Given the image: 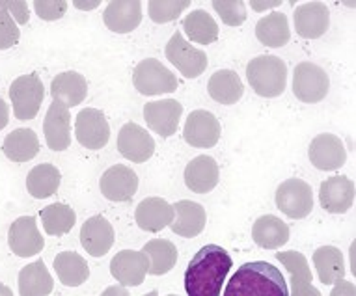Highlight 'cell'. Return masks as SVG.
Masks as SVG:
<instances>
[{"label": "cell", "instance_id": "6da1fadb", "mask_svg": "<svg viewBox=\"0 0 356 296\" xmlns=\"http://www.w3.org/2000/svg\"><path fill=\"white\" fill-rule=\"evenodd\" d=\"M234 267L232 257L216 244H207L196 252L185 272L187 296H220L226 276Z\"/></svg>", "mask_w": 356, "mask_h": 296}, {"label": "cell", "instance_id": "7a4b0ae2", "mask_svg": "<svg viewBox=\"0 0 356 296\" xmlns=\"http://www.w3.org/2000/svg\"><path fill=\"white\" fill-rule=\"evenodd\" d=\"M224 296H289L284 274L267 261L245 263L226 285Z\"/></svg>", "mask_w": 356, "mask_h": 296}, {"label": "cell", "instance_id": "3957f363", "mask_svg": "<svg viewBox=\"0 0 356 296\" xmlns=\"http://www.w3.org/2000/svg\"><path fill=\"white\" fill-rule=\"evenodd\" d=\"M246 79L257 95L267 99L280 97L287 84L286 62L278 56L261 54L248 62Z\"/></svg>", "mask_w": 356, "mask_h": 296}, {"label": "cell", "instance_id": "277c9868", "mask_svg": "<svg viewBox=\"0 0 356 296\" xmlns=\"http://www.w3.org/2000/svg\"><path fill=\"white\" fill-rule=\"evenodd\" d=\"M43 97H45V86L38 73L17 76L10 86L13 114L21 122H29L38 116Z\"/></svg>", "mask_w": 356, "mask_h": 296}, {"label": "cell", "instance_id": "5b68a950", "mask_svg": "<svg viewBox=\"0 0 356 296\" xmlns=\"http://www.w3.org/2000/svg\"><path fill=\"white\" fill-rule=\"evenodd\" d=\"M133 84L142 95H164L177 90V76L159 60L146 58L133 71Z\"/></svg>", "mask_w": 356, "mask_h": 296}, {"label": "cell", "instance_id": "8992f818", "mask_svg": "<svg viewBox=\"0 0 356 296\" xmlns=\"http://www.w3.org/2000/svg\"><path fill=\"white\" fill-rule=\"evenodd\" d=\"M328 90H330V79L319 65L302 62L293 71V93L300 103L316 105L327 97Z\"/></svg>", "mask_w": 356, "mask_h": 296}, {"label": "cell", "instance_id": "52a82bcc", "mask_svg": "<svg viewBox=\"0 0 356 296\" xmlns=\"http://www.w3.org/2000/svg\"><path fill=\"white\" fill-rule=\"evenodd\" d=\"M276 207L293 220H302L314 209V190L302 179L284 181L276 190Z\"/></svg>", "mask_w": 356, "mask_h": 296}, {"label": "cell", "instance_id": "ba28073f", "mask_svg": "<svg viewBox=\"0 0 356 296\" xmlns=\"http://www.w3.org/2000/svg\"><path fill=\"white\" fill-rule=\"evenodd\" d=\"M164 53H166V58H168L170 64L175 65V69L179 71L185 79H196L207 67V54L191 45L183 38L181 32H175L170 38Z\"/></svg>", "mask_w": 356, "mask_h": 296}, {"label": "cell", "instance_id": "9c48e42d", "mask_svg": "<svg viewBox=\"0 0 356 296\" xmlns=\"http://www.w3.org/2000/svg\"><path fill=\"white\" fill-rule=\"evenodd\" d=\"M75 134L82 147L92 149V151H99L111 140V125L101 110L84 108L76 114Z\"/></svg>", "mask_w": 356, "mask_h": 296}, {"label": "cell", "instance_id": "30bf717a", "mask_svg": "<svg viewBox=\"0 0 356 296\" xmlns=\"http://www.w3.org/2000/svg\"><path fill=\"white\" fill-rule=\"evenodd\" d=\"M309 163L323 172H334L347 163V149L336 134L323 133L312 140L308 147Z\"/></svg>", "mask_w": 356, "mask_h": 296}, {"label": "cell", "instance_id": "8fae6325", "mask_svg": "<svg viewBox=\"0 0 356 296\" xmlns=\"http://www.w3.org/2000/svg\"><path fill=\"white\" fill-rule=\"evenodd\" d=\"M118 151L131 163H146L155 153V140L136 123H125L118 133Z\"/></svg>", "mask_w": 356, "mask_h": 296}, {"label": "cell", "instance_id": "7c38bea8", "mask_svg": "<svg viewBox=\"0 0 356 296\" xmlns=\"http://www.w3.org/2000/svg\"><path fill=\"white\" fill-rule=\"evenodd\" d=\"M181 114V103L175 99L153 101V103H146L144 106V120H146L147 127L163 138H170L177 133Z\"/></svg>", "mask_w": 356, "mask_h": 296}, {"label": "cell", "instance_id": "4fadbf2b", "mask_svg": "<svg viewBox=\"0 0 356 296\" xmlns=\"http://www.w3.org/2000/svg\"><path fill=\"white\" fill-rule=\"evenodd\" d=\"M220 123L211 112L194 110L187 117V123L183 129V138L193 147L209 149L220 140Z\"/></svg>", "mask_w": 356, "mask_h": 296}, {"label": "cell", "instance_id": "5bb4252c", "mask_svg": "<svg viewBox=\"0 0 356 296\" xmlns=\"http://www.w3.org/2000/svg\"><path fill=\"white\" fill-rule=\"evenodd\" d=\"M149 270V259L144 252L123 250L112 257L111 274L122 287H138Z\"/></svg>", "mask_w": 356, "mask_h": 296}, {"label": "cell", "instance_id": "9a60e30c", "mask_svg": "<svg viewBox=\"0 0 356 296\" xmlns=\"http://www.w3.org/2000/svg\"><path fill=\"white\" fill-rule=\"evenodd\" d=\"M8 244H10V250L17 257H32L43 250L45 240L41 237L34 218L32 216H21L10 226Z\"/></svg>", "mask_w": 356, "mask_h": 296}, {"label": "cell", "instance_id": "2e32d148", "mask_svg": "<svg viewBox=\"0 0 356 296\" xmlns=\"http://www.w3.org/2000/svg\"><path fill=\"white\" fill-rule=\"evenodd\" d=\"M319 204L330 215H343L355 204V183L345 175L323 181L319 188Z\"/></svg>", "mask_w": 356, "mask_h": 296}, {"label": "cell", "instance_id": "e0dca14e", "mask_svg": "<svg viewBox=\"0 0 356 296\" xmlns=\"http://www.w3.org/2000/svg\"><path fill=\"white\" fill-rule=\"evenodd\" d=\"M101 192L111 202H129L138 190V177L133 170L123 164H116L101 175Z\"/></svg>", "mask_w": 356, "mask_h": 296}, {"label": "cell", "instance_id": "ac0fdd59", "mask_svg": "<svg viewBox=\"0 0 356 296\" xmlns=\"http://www.w3.org/2000/svg\"><path fill=\"white\" fill-rule=\"evenodd\" d=\"M295 30L304 40L321 38L330 26V12L323 2H306L293 13Z\"/></svg>", "mask_w": 356, "mask_h": 296}, {"label": "cell", "instance_id": "d6986e66", "mask_svg": "<svg viewBox=\"0 0 356 296\" xmlns=\"http://www.w3.org/2000/svg\"><path fill=\"white\" fill-rule=\"evenodd\" d=\"M43 134L47 147L53 151H65L71 144V114L70 108L54 101L49 106L47 116L43 120Z\"/></svg>", "mask_w": 356, "mask_h": 296}, {"label": "cell", "instance_id": "ffe728a7", "mask_svg": "<svg viewBox=\"0 0 356 296\" xmlns=\"http://www.w3.org/2000/svg\"><path fill=\"white\" fill-rule=\"evenodd\" d=\"M114 227L105 216H92L82 224L81 242L82 248L92 257H103L114 244Z\"/></svg>", "mask_w": 356, "mask_h": 296}, {"label": "cell", "instance_id": "44dd1931", "mask_svg": "<svg viewBox=\"0 0 356 296\" xmlns=\"http://www.w3.org/2000/svg\"><path fill=\"white\" fill-rule=\"evenodd\" d=\"M106 28L116 34H129L142 23V2L138 0H112L103 13Z\"/></svg>", "mask_w": 356, "mask_h": 296}, {"label": "cell", "instance_id": "7402d4cb", "mask_svg": "<svg viewBox=\"0 0 356 296\" xmlns=\"http://www.w3.org/2000/svg\"><path fill=\"white\" fill-rule=\"evenodd\" d=\"M135 220L144 231H163L174 220V207L163 197H146L136 207Z\"/></svg>", "mask_w": 356, "mask_h": 296}, {"label": "cell", "instance_id": "603a6c76", "mask_svg": "<svg viewBox=\"0 0 356 296\" xmlns=\"http://www.w3.org/2000/svg\"><path fill=\"white\" fill-rule=\"evenodd\" d=\"M172 207H174L175 216L170 227H172V231L175 235L193 238L204 231L207 215H205V209L202 205L196 204V202H191V199H181V202H177Z\"/></svg>", "mask_w": 356, "mask_h": 296}, {"label": "cell", "instance_id": "cb8c5ba5", "mask_svg": "<svg viewBox=\"0 0 356 296\" xmlns=\"http://www.w3.org/2000/svg\"><path fill=\"white\" fill-rule=\"evenodd\" d=\"M51 95L56 103L64 105L65 108L81 105L88 95L86 79L76 71H65L60 73L51 82Z\"/></svg>", "mask_w": 356, "mask_h": 296}, {"label": "cell", "instance_id": "d4e9b609", "mask_svg": "<svg viewBox=\"0 0 356 296\" xmlns=\"http://www.w3.org/2000/svg\"><path fill=\"white\" fill-rule=\"evenodd\" d=\"M218 164L215 158L207 157V155H200L193 158L185 168V185L188 190L196 192V194H207L218 185Z\"/></svg>", "mask_w": 356, "mask_h": 296}, {"label": "cell", "instance_id": "484cf974", "mask_svg": "<svg viewBox=\"0 0 356 296\" xmlns=\"http://www.w3.org/2000/svg\"><path fill=\"white\" fill-rule=\"evenodd\" d=\"M252 238L265 250H278L289 240V226L278 216L263 215L252 226Z\"/></svg>", "mask_w": 356, "mask_h": 296}, {"label": "cell", "instance_id": "4316f807", "mask_svg": "<svg viewBox=\"0 0 356 296\" xmlns=\"http://www.w3.org/2000/svg\"><path fill=\"white\" fill-rule=\"evenodd\" d=\"M207 92L211 99H215L220 105H235L245 95V86L235 71L220 69L211 75L207 82Z\"/></svg>", "mask_w": 356, "mask_h": 296}, {"label": "cell", "instance_id": "83f0119b", "mask_svg": "<svg viewBox=\"0 0 356 296\" xmlns=\"http://www.w3.org/2000/svg\"><path fill=\"white\" fill-rule=\"evenodd\" d=\"M53 289V276L49 274L43 259H38L21 268L19 272V295L21 296H49Z\"/></svg>", "mask_w": 356, "mask_h": 296}, {"label": "cell", "instance_id": "f1b7e54d", "mask_svg": "<svg viewBox=\"0 0 356 296\" xmlns=\"http://www.w3.org/2000/svg\"><path fill=\"white\" fill-rule=\"evenodd\" d=\"M2 151L13 163H29L40 153V140L32 129H15L4 140Z\"/></svg>", "mask_w": 356, "mask_h": 296}, {"label": "cell", "instance_id": "f546056e", "mask_svg": "<svg viewBox=\"0 0 356 296\" xmlns=\"http://www.w3.org/2000/svg\"><path fill=\"white\" fill-rule=\"evenodd\" d=\"M256 38L259 43L265 47H273V49L287 45L291 40V32H289L286 13L275 12L259 19L256 24Z\"/></svg>", "mask_w": 356, "mask_h": 296}, {"label": "cell", "instance_id": "4dcf8cb0", "mask_svg": "<svg viewBox=\"0 0 356 296\" xmlns=\"http://www.w3.org/2000/svg\"><path fill=\"white\" fill-rule=\"evenodd\" d=\"M314 265L321 283L334 285L345 278L343 254L336 246H321L314 252Z\"/></svg>", "mask_w": 356, "mask_h": 296}, {"label": "cell", "instance_id": "1f68e13d", "mask_svg": "<svg viewBox=\"0 0 356 296\" xmlns=\"http://www.w3.org/2000/svg\"><path fill=\"white\" fill-rule=\"evenodd\" d=\"M60 175L58 168L53 164H38L29 172L26 177V188H29L30 196H34L35 199H45V197L54 196L58 192Z\"/></svg>", "mask_w": 356, "mask_h": 296}, {"label": "cell", "instance_id": "d6a6232c", "mask_svg": "<svg viewBox=\"0 0 356 296\" xmlns=\"http://www.w3.org/2000/svg\"><path fill=\"white\" fill-rule=\"evenodd\" d=\"M54 272L65 287H79L90 276V268L82 256L75 252H62L54 257Z\"/></svg>", "mask_w": 356, "mask_h": 296}, {"label": "cell", "instance_id": "836d02e7", "mask_svg": "<svg viewBox=\"0 0 356 296\" xmlns=\"http://www.w3.org/2000/svg\"><path fill=\"white\" fill-rule=\"evenodd\" d=\"M183 30L188 35V40L200 45H211L218 40V24L205 10L188 13L183 21Z\"/></svg>", "mask_w": 356, "mask_h": 296}, {"label": "cell", "instance_id": "e575fe53", "mask_svg": "<svg viewBox=\"0 0 356 296\" xmlns=\"http://www.w3.org/2000/svg\"><path fill=\"white\" fill-rule=\"evenodd\" d=\"M144 254L149 259V270L153 276H163L170 272L177 263V248L174 242H170L166 238H153L144 246Z\"/></svg>", "mask_w": 356, "mask_h": 296}, {"label": "cell", "instance_id": "d590c367", "mask_svg": "<svg viewBox=\"0 0 356 296\" xmlns=\"http://www.w3.org/2000/svg\"><path fill=\"white\" fill-rule=\"evenodd\" d=\"M40 218L45 231L51 237H60V235L70 233L76 220L75 211L65 204H53L43 207L40 211Z\"/></svg>", "mask_w": 356, "mask_h": 296}, {"label": "cell", "instance_id": "8d00e7d4", "mask_svg": "<svg viewBox=\"0 0 356 296\" xmlns=\"http://www.w3.org/2000/svg\"><path fill=\"white\" fill-rule=\"evenodd\" d=\"M276 259L287 268L291 283H312L314 281V274L309 270L306 257L300 252H276Z\"/></svg>", "mask_w": 356, "mask_h": 296}, {"label": "cell", "instance_id": "74e56055", "mask_svg": "<svg viewBox=\"0 0 356 296\" xmlns=\"http://www.w3.org/2000/svg\"><path fill=\"white\" fill-rule=\"evenodd\" d=\"M188 6H191L188 0H177V2H174V0H166V2L164 0H152L147 4V10H149V17H152L153 23L164 24L175 21Z\"/></svg>", "mask_w": 356, "mask_h": 296}, {"label": "cell", "instance_id": "f35d334b", "mask_svg": "<svg viewBox=\"0 0 356 296\" xmlns=\"http://www.w3.org/2000/svg\"><path fill=\"white\" fill-rule=\"evenodd\" d=\"M213 8L228 26H241L246 21V2L243 0H216L213 2Z\"/></svg>", "mask_w": 356, "mask_h": 296}, {"label": "cell", "instance_id": "ab89813d", "mask_svg": "<svg viewBox=\"0 0 356 296\" xmlns=\"http://www.w3.org/2000/svg\"><path fill=\"white\" fill-rule=\"evenodd\" d=\"M67 2L65 0H35L34 10L38 17L43 21H56V19L64 17L67 12Z\"/></svg>", "mask_w": 356, "mask_h": 296}, {"label": "cell", "instance_id": "60d3db41", "mask_svg": "<svg viewBox=\"0 0 356 296\" xmlns=\"http://www.w3.org/2000/svg\"><path fill=\"white\" fill-rule=\"evenodd\" d=\"M21 38V30L6 12H0V51L12 49Z\"/></svg>", "mask_w": 356, "mask_h": 296}, {"label": "cell", "instance_id": "b9f144b4", "mask_svg": "<svg viewBox=\"0 0 356 296\" xmlns=\"http://www.w3.org/2000/svg\"><path fill=\"white\" fill-rule=\"evenodd\" d=\"M0 12H6L17 24L29 23V2L24 0H0Z\"/></svg>", "mask_w": 356, "mask_h": 296}, {"label": "cell", "instance_id": "7bdbcfd3", "mask_svg": "<svg viewBox=\"0 0 356 296\" xmlns=\"http://www.w3.org/2000/svg\"><path fill=\"white\" fill-rule=\"evenodd\" d=\"M330 296H356V287L353 281H347V279H339L334 283V289L330 293Z\"/></svg>", "mask_w": 356, "mask_h": 296}, {"label": "cell", "instance_id": "ee69618b", "mask_svg": "<svg viewBox=\"0 0 356 296\" xmlns=\"http://www.w3.org/2000/svg\"><path fill=\"white\" fill-rule=\"evenodd\" d=\"M289 296H321V293L312 283H291Z\"/></svg>", "mask_w": 356, "mask_h": 296}, {"label": "cell", "instance_id": "f6af8a7d", "mask_svg": "<svg viewBox=\"0 0 356 296\" xmlns=\"http://www.w3.org/2000/svg\"><path fill=\"white\" fill-rule=\"evenodd\" d=\"M282 2L280 0H270V2H257V0H250L248 6L256 12H265V10H273V8H278Z\"/></svg>", "mask_w": 356, "mask_h": 296}, {"label": "cell", "instance_id": "bcb514c9", "mask_svg": "<svg viewBox=\"0 0 356 296\" xmlns=\"http://www.w3.org/2000/svg\"><path fill=\"white\" fill-rule=\"evenodd\" d=\"M8 122H10V108L6 101L0 97V131L6 127Z\"/></svg>", "mask_w": 356, "mask_h": 296}, {"label": "cell", "instance_id": "7dc6e473", "mask_svg": "<svg viewBox=\"0 0 356 296\" xmlns=\"http://www.w3.org/2000/svg\"><path fill=\"white\" fill-rule=\"evenodd\" d=\"M101 296H131V295H129L127 289L122 287V285H112V287H106V289L101 293Z\"/></svg>", "mask_w": 356, "mask_h": 296}, {"label": "cell", "instance_id": "c3c4849f", "mask_svg": "<svg viewBox=\"0 0 356 296\" xmlns=\"http://www.w3.org/2000/svg\"><path fill=\"white\" fill-rule=\"evenodd\" d=\"M75 4V8H79V10H95V8L99 6L101 2L99 0H94V2H73Z\"/></svg>", "mask_w": 356, "mask_h": 296}, {"label": "cell", "instance_id": "681fc988", "mask_svg": "<svg viewBox=\"0 0 356 296\" xmlns=\"http://www.w3.org/2000/svg\"><path fill=\"white\" fill-rule=\"evenodd\" d=\"M0 296H13L12 289H10V287H8V285L0 283Z\"/></svg>", "mask_w": 356, "mask_h": 296}, {"label": "cell", "instance_id": "f907efd6", "mask_svg": "<svg viewBox=\"0 0 356 296\" xmlns=\"http://www.w3.org/2000/svg\"><path fill=\"white\" fill-rule=\"evenodd\" d=\"M144 296H159V293L157 290H152V293H147V295H144Z\"/></svg>", "mask_w": 356, "mask_h": 296}, {"label": "cell", "instance_id": "816d5d0a", "mask_svg": "<svg viewBox=\"0 0 356 296\" xmlns=\"http://www.w3.org/2000/svg\"><path fill=\"white\" fill-rule=\"evenodd\" d=\"M168 296H177V295H168Z\"/></svg>", "mask_w": 356, "mask_h": 296}]
</instances>
